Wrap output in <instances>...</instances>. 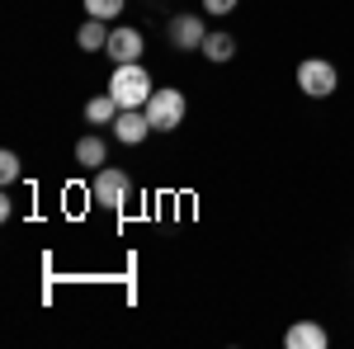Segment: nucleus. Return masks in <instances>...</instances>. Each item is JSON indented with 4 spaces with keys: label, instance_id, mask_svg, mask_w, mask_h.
<instances>
[{
    "label": "nucleus",
    "instance_id": "nucleus-11",
    "mask_svg": "<svg viewBox=\"0 0 354 349\" xmlns=\"http://www.w3.org/2000/svg\"><path fill=\"white\" fill-rule=\"evenodd\" d=\"M109 33L113 28H104V19H85L76 28V43H81V53H104L109 48Z\"/></svg>",
    "mask_w": 354,
    "mask_h": 349
},
{
    "label": "nucleus",
    "instance_id": "nucleus-3",
    "mask_svg": "<svg viewBox=\"0 0 354 349\" xmlns=\"http://www.w3.org/2000/svg\"><path fill=\"white\" fill-rule=\"evenodd\" d=\"M90 198L100 203V208H109L118 213L128 198H133V175L128 170H118V165H104V170H95V185H90Z\"/></svg>",
    "mask_w": 354,
    "mask_h": 349
},
{
    "label": "nucleus",
    "instance_id": "nucleus-13",
    "mask_svg": "<svg viewBox=\"0 0 354 349\" xmlns=\"http://www.w3.org/2000/svg\"><path fill=\"white\" fill-rule=\"evenodd\" d=\"M123 5H128V0H85V15L109 24V19H118V15H123Z\"/></svg>",
    "mask_w": 354,
    "mask_h": 349
},
{
    "label": "nucleus",
    "instance_id": "nucleus-8",
    "mask_svg": "<svg viewBox=\"0 0 354 349\" xmlns=\"http://www.w3.org/2000/svg\"><path fill=\"white\" fill-rule=\"evenodd\" d=\"M283 345L288 349H326L330 335H326L322 321H293L288 330H283Z\"/></svg>",
    "mask_w": 354,
    "mask_h": 349
},
{
    "label": "nucleus",
    "instance_id": "nucleus-6",
    "mask_svg": "<svg viewBox=\"0 0 354 349\" xmlns=\"http://www.w3.org/2000/svg\"><path fill=\"white\" fill-rule=\"evenodd\" d=\"M147 133H156L151 118H147V109H118V118H113V137H118L123 147H142Z\"/></svg>",
    "mask_w": 354,
    "mask_h": 349
},
{
    "label": "nucleus",
    "instance_id": "nucleus-7",
    "mask_svg": "<svg viewBox=\"0 0 354 349\" xmlns=\"http://www.w3.org/2000/svg\"><path fill=\"white\" fill-rule=\"evenodd\" d=\"M165 33H170V43H175V48H203V38H208L203 15H175V19L165 24Z\"/></svg>",
    "mask_w": 354,
    "mask_h": 349
},
{
    "label": "nucleus",
    "instance_id": "nucleus-4",
    "mask_svg": "<svg viewBox=\"0 0 354 349\" xmlns=\"http://www.w3.org/2000/svg\"><path fill=\"white\" fill-rule=\"evenodd\" d=\"M335 85H340V71L330 66L326 57H307V62H298V90L307 95V100H330Z\"/></svg>",
    "mask_w": 354,
    "mask_h": 349
},
{
    "label": "nucleus",
    "instance_id": "nucleus-1",
    "mask_svg": "<svg viewBox=\"0 0 354 349\" xmlns=\"http://www.w3.org/2000/svg\"><path fill=\"white\" fill-rule=\"evenodd\" d=\"M151 90H156V81H151V71H147L142 62H123V66H113L109 95H113L123 109H147Z\"/></svg>",
    "mask_w": 354,
    "mask_h": 349
},
{
    "label": "nucleus",
    "instance_id": "nucleus-12",
    "mask_svg": "<svg viewBox=\"0 0 354 349\" xmlns=\"http://www.w3.org/2000/svg\"><path fill=\"white\" fill-rule=\"evenodd\" d=\"M198 53L208 57L213 66H222V62H232V57H236V38H232V33H208Z\"/></svg>",
    "mask_w": 354,
    "mask_h": 349
},
{
    "label": "nucleus",
    "instance_id": "nucleus-10",
    "mask_svg": "<svg viewBox=\"0 0 354 349\" xmlns=\"http://www.w3.org/2000/svg\"><path fill=\"white\" fill-rule=\"evenodd\" d=\"M118 100H113L109 90H104V95H95V100H90V104H85V123H90V128H113V118H118Z\"/></svg>",
    "mask_w": 354,
    "mask_h": 349
},
{
    "label": "nucleus",
    "instance_id": "nucleus-15",
    "mask_svg": "<svg viewBox=\"0 0 354 349\" xmlns=\"http://www.w3.org/2000/svg\"><path fill=\"white\" fill-rule=\"evenodd\" d=\"M236 0H203V15H232Z\"/></svg>",
    "mask_w": 354,
    "mask_h": 349
},
{
    "label": "nucleus",
    "instance_id": "nucleus-5",
    "mask_svg": "<svg viewBox=\"0 0 354 349\" xmlns=\"http://www.w3.org/2000/svg\"><path fill=\"white\" fill-rule=\"evenodd\" d=\"M104 53H109V62L113 66H123V62H142V53H147V38H142V28H113L109 33V48H104Z\"/></svg>",
    "mask_w": 354,
    "mask_h": 349
},
{
    "label": "nucleus",
    "instance_id": "nucleus-9",
    "mask_svg": "<svg viewBox=\"0 0 354 349\" xmlns=\"http://www.w3.org/2000/svg\"><path fill=\"white\" fill-rule=\"evenodd\" d=\"M76 161H81L85 170H104V165H109V147H104V137L85 133L81 142H76Z\"/></svg>",
    "mask_w": 354,
    "mask_h": 349
},
{
    "label": "nucleus",
    "instance_id": "nucleus-2",
    "mask_svg": "<svg viewBox=\"0 0 354 349\" xmlns=\"http://www.w3.org/2000/svg\"><path fill=\"white\" fill-rule=\"evenodd\" d=\"M185 113H189V100L180 95V90H170V85H156L151 90V100H147V118H151V128L156 133H175L180 123H185Z\"/></svg>",
    "mask_w": 354,
    "mask_h": 349
},
{
    "label": "nucleus",
    "instance_id": "nucleus-14",
    "mask_svg": "<svg viewBox=\"0 0 354 349\" xmlns=\"http://www.w3.org/2000/svg\"><path fill=\"white\" fill-rule=\"evenodd\" d=\"M24 175V165H19V156L15 151H0V185H15Z\"/></svg>",
    "mask_w": 354,
    "mask_h": 349
}]
</instances>
